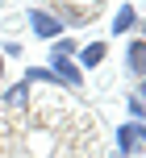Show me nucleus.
I'll use <instances>...</instances> for the list:
<instances>
[{
  "instance_id": "1",
  "label": "nucleus",
  "mask_w": 146,
  "mask_h": 158,
  "mask_svg": "<svg viewBox=\"0 0 146 158\" xmlns=\"http://www.w3.org/2000/svg\"><path fill=\"white\" fill-rule=\"evenodd\" d=\"M117 154L121 158H142L146 154V121H125V125H117Z\"/></svg>"
},
{
  "instance_id": "2",
  "label": "nucleus",
  "mask_w": 146,
  "mask_h": 158,
  "mask_svg": "<svg viewBox=\"0 0 146 158\" xmlns=\"http://www.w3.org/2000/svg\"><path fill=\"white\" fill-rule=\"evenodd\" d=\"M25 21H29V29L38 33L42 42H54V38H63V33H67L63 17L50 13V8H42V4H38V8H29V17H25Z\"/></svg>"
},
{
  "instance_id": "3",
  "label": "nucleus",
  "mask_w": 146,
  "mask_h": 158,
  "mask_svg": "<svg viewBox=\"0 0 146 158\" xmlns=\"http://www.w3.org/2000/svg\"><path fill=\"white\" fill-rule=\"evenodd\" d=\"M50 71L58 75V83H63V87H84V71L75 67V58H58V54H50Z\"/></svg>"
},
{
  "instance_id": "4",
  "label": "nucleus",
  "mask_w": 146,
  "mask_h": 158,
  "mask_svg": "<svg viewBox=\"0 0 146 158\" xmlns=\"http://www.w3.org/2000/svg\"><path fill=\"white\" fill-rule=\"evenodd\" d=\"M125 71L130 75H146V38H130V46H125Z\"/></svg>"
},
{
  "instance_id": "5",
  "label": "nucleus",
  "mask_w": 146,
  "mask_h": 158,
  "mask_svg": "<svg viewBox=\"0 0 146 158\" xmlns=\"http://www.w3.org/2000/svg\"><path fill=\"white\" fill-rule=\"evenodd\" d=\"M29 100H33V87L25 83V79H21V83H13L4 96H0V104H4L8 112H21V108H29Z\"/></svg>"
},
{
  "instance_id": "6",
  "label": "nucleus",
  "mask_w": 146,
  "mask_h": 158,
  "mask_svg": "<svg viewBox=\"0 0 146 158\" xmlns=\"http://www.w3.org/2000/svg\"><path fill=\"white\" fill-rule=\"evenodd\" d=\"M105 58H109V46L96 38V42H88V46H79V54H75V67H79V71H88V67H100Z\"/></svg>"
},
{
  "instance_id": "7",
  "label": "nucleus",
  "mask_w": 146,
  "mask_h": 158,
  "mask_svg": "<svg viewBox=\"0 0 146 158\" xmlns=\"http://www.w3.org/2000/svg\"><path fill=\"white\" fill-rule=\"evenodd\" d=\"M130 29H138V8H134V4H121V8L113 13V33L125 38Z\"/></svg>"
},
{
  "instance_id": "8",
  "label": "nucleus",
  "mask_w": 146,
  "mask_h": 158,
  "mask_svg": "<svg viewBox=\"0 0 146 158\" xmlns=\"http://www.w3.org/2000/svg\"><path fill=\"white\" fill-rule=\"evenodd\" d=\"M46 54H58V58H75V54H79V42H75L71 33H63V38H54V42H50V50H46Z\"/></svg>"
},
{
  "instance_id": "9",
  "label": "nucleus",
  "mask_w": 146,
  "mask_h": 158,
  "mask_svg": "<svg viewBox=\"0 0 146 158\" xmlns=\"http://www.w3.org/2000/svg\"><path fill=\"white\" fill-rule=\"evenodd\" d=\"M125 112H130V121H146V104L138 100V96H130V100H125Z\"/></svg>"
},
{
  "instance_id": "10",
  "label": "nucleus",
  "mask_w": 146,
  "mask_h": 158,
  "mask_svg": "<svg viewBox=\"0 0 146 158\" xmlns=\"http://www.w3.org/2000/svg\"><path fill=\"white\" fill-rule=\"evenodd\" d=\"M0 54H4V58H21V46H17V42H4V46H0Z\"/></svg>"
},
{
  "instance_id": "11",
  "label": "nucleus",
  "mask_w": 146,
  "mask_h": 158,
  "mask_svg": "<svg viewBox=\"0 0 146 158\" xmlns=\"http://www.w3.org/2000/svg\"><path fill=\"white\" fill-rule=\"evenodd\" d=\"M134 96H138V100L146 104V75H142V83H138V92H134Z\"/></svg>"
},
{
  "instance_id": "12",
  "label": "nucleus",
  "mask_w": 146,
  "mask_h": 158,
  "mask_svg": "<svg viewBox=\"0 0 146 158\" xmlns=\"http://www.w3.org/2000/svg\"><path fill=\"white\" fill-rule=\"evenodd\" d=\"M138 29H142V38H146V17H138Z\"/></svg>"
},
{
  "instance_id": "13",
  "label": "nucleus",
  "mask_w": 146,
  "mask_h": 158,
  "mask_svg": "<svg viewBox=\"0 0 146 158\" xmlns=\"http://www.w3.org/2000/svg\"><path fill=\"white\" fill-rule=\"evenodd\" d=\"M0 83H4V54H0Z\"/></svg>"
},
{
  "instance_id": "14",
  "label": "nucleus",
  "mask_w": 146,
  "mask_h": 158,
  "mask_svg": "<svg viewBox=\"0 0 146 158\" xmlns=\"http://www.w3.org/2000/svg\"><path fill=\"white\" fill-rule=\"evenodd\" d=\"M142 158H146V154H142Z\"/></svg>"
}]
</instances>
